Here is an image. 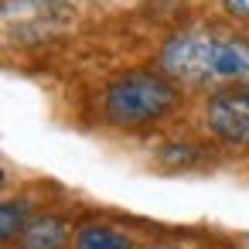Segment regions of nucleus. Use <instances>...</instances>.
Wrapping results in <instances>:
<instances>
[{
  "label": "nucleus",
  "instance_id": "obj_1",
  "mask_svg": "<svg viewBox=\"0 0 249 249\" xmlns=\"http://www.w3.org/2000/svg\"><path fill=\"white\" fill-rule=\"evenodd\" d=\"M160 69L191 86H249V41L181 35L164 48Z\"/></svg>",
  "mask_w": 249,
  "mask_h": 249
},
{
  "label": "nucleus",
  "instance_id": "obj_2",
  "mask_svg": "<svg viewBox=\"0 0 249 249\" xmlns=\"http://www.w3.org/2000/svg\"><path fill=\"white\" fill-rule=\"evenodd\" d=\"M178 103V86L157 72H130L106 92V116L116 126H143L160 120Z\"/></svg>",
  "mask_w": 249,
  "mask_h": 249
},
{
  "label": "nucleus",
  "instance_id": "obj_3",
  "mask_svg": "<svg viewBox=\"0 0 249 249\" xmlns=\"http://www.w3.org/2000/svg\"><path fill=\"white\" fill-rule=\"evenodd\" d=\"M205 123L225 143H249V86L215 92L205 106Z\"/></svg>",
  "mask_w": 249,
  "mask_h": 249
},
{
  "label": "nucleus",
  "instance_id": "obj_4",
  "mask_svg": "<svg viewBox=\"0 0 249 249\" xmlns=\"http://www.w3.org/2000/svg\"><path fill=\"white\" fill-rule=\"evenodd\" d=\"M21 242H24V249H65L69 246V222L55 218V215L35 218V222H28Z\"/></svg>",
  "mask_w": 249,
  "mask_h": 249
},
{
  "label": "nucleus",
  "instance_id": "obj_5",
  "mask_svg": "<svg viewBox=\"0 0 249 249\" xmlns=\"http://www.w3.org/2000/svg\"><path fill=\"white\" fill-rule=\"evenodd\" d=\"M75 249H133V242L106 225H86L75 239Z\"/></svg>",
  "mask_w": 249,
  "mask_h": 249
},
{
  "label": "nucleus",
  "instance_id": "obj_6",
  "mask_svg": "<svg viewBox=\"0 0 249 249\" xmlns=\"http://www.w3.org/2000/svg\"><path fill=\"white\" fill-rule=\"evenodd\" d=\"M28 229V205L24 201H0V246L14 242Z\"/></svg>",
  "mask_w": 249,
  "mask_h": 249
},
{
  "label": "nucleus",
  "instance_id": "obj_7",
  "mask_svg": "<svg viewBox=\"0 0 249 249\" xmlns=\"http://www.w3.org/2000/svg\"><path fill=\"white\" fill-rule=\"evenodd\" d=\"M225 7H229L232 14H239V18L249 21V0H225Z\"/></svg>",
  "mask_w": 249,
  "mask_h": 249
}]
</instances>
